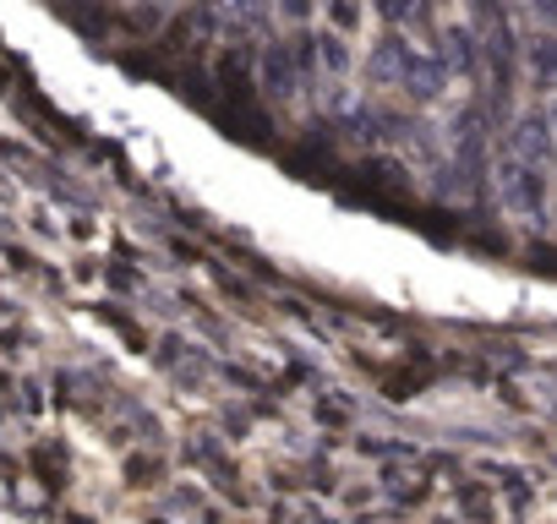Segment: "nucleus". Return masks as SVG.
I'll use <instances>...</instances> for the list:
<instances>
[{"label": "nucleus", "instance_id": "obj_11", "mask_svg": "<svg viewBox=\"0 0 557 524\" xmlns=\"http://www.w3.org/2000/svg\"><path fill=\"white\" fill-rule=\"evenodd\" d=\"M546 121H552V132H557V93L546 99Z\"/></svg>", "mask_w": 557, "mask_h": 524}, {"label": "nucleus", "instance_id": "obj_5", "mask_svg": "<svg viewBox=\"0 0 557 524\" xmlns=\"http://www.w3.org/2000/svg\"><path fill=\"white\" fill-rule=\"evenodd\" d=\"M202 12L235 39V45H251L273 28V0H202Z\"/></svg>", "mask_w": 557, "mask_h": 524}, {"label": "nucleus", "instance_id": "obj_2", "mask_svg": "<svg viewBox=\"0 0 557 524\" xmlns=\"http://www.w3.org/2000/svg\"><path fill=\"white\" fill-rule=\"evenodd\" d=\"M361 77H367L372 93H394L405 110H426V104H437L454 88V77L443 72V61L432 50L410 45V34H399V28H383L377 34V45L361 61Z\"/></svg>", "mask_w": 557, "mask_h": 524}, {"label": "nucleus", "instance_id": "obj_3", "mask_svg": "<svg viewBox=\"0 0 557 524\" xmlns=\"http://www.w3.org/2000/svg\"><path fill=\"white\" fill-rule=\"evenodd\" d=\"M257 88L268 93V99H296L301 88H307V77H301V66H296V50H290V39H268V45H257Z\"/></svg>", "mask_w": 557, "mask_h": 524}, {"label": "nucleus", "instance_id": "obj_9", "mask_svg": "<svg viewBox=\"0 0 557 524\" xmlns=\"http://www.w3.org/2000/svg\"><path fill=\"white\" fill-rule=\"evenodd\" d=\"M312 12H323V0H273V17H278V23H290V34L307 28Z\"/></svg>", "mask_w": 557, "mask_h": 524}, {"label": "nucleus", "instance_id": "obj_10", "mask_svg": "<svg viewBox=\"0 0 557 524\" xmlns=\"http://www.w3.org/2000/svg\"><path fill=\"white\" fill-rule=\"evenodd\" d=\"M530 17L541 28H557V0H530Z\"/></svg>", "mask_w": 557, "mask_h": 524}, {"label": "nucleus", "instance_id": "obj_4", "mask_svg": "<svg viewBox=\"0 0 557 524\" xmlns=\"http://www.w3.org/2000/svg\"><path fill=\"white\" fill-rule=\"evenodd\" d=\"M432 55L454 83H481V39L470 34V23H443L432 34Z\"/></svg>", "mask_w": 557, "mask_h": 524}, {"label": "nucleus", "instance_id": "obj_6", "mask_svg": "<svg viewBox=\"0 0 557 524\" xmlns=\"http://www.w3.org/2000/svg\"><path fill=\"white\" fill-rule=\"evenodd\" d=\"M519 72H524L530 93H541V99L557 93V28H535V34H524Z\"/></svg>", "mask_w": 557, "mask_h": 524}, {"label": "nucleus", "instance_id": "obj_12", "mask_svg": "<svg viewBox=\"0 0 557 524\" xmlns=\"http://www.w3.org/2000/svg\"><path fill=\"white\" fill-rule=\"evenodd\" d=\"M421 7H426V12H432V17H437V12H443V7H448V0H421Z\"/></svg>", "mask_w": 557, "mask_h": 524}, {"label": "nucleus", "instance_id": "obj_1", "mask_svg": "<svg viewBox=\"0 0 557 524\" xmlns=\"http://www.w3.org/2000/svg\"><path fill=\"white\" fill-rule=\"evenodd\" d=\"M492 191L513 219L541 224L557 197V132L546 121V104L513 110V121L492 142Z\"/></svg>", "mask_w": 557, "mask_h": 524}, {"label": "nucleus", "instance_id": "obj_8", "mask_svg": "<svg viewBox=\"0 0 557 524\" xmlns=\"http://www.w3.org/2000/svg\"><path fill=\"white\" fill-rule=\"evenodd\" d=\"M361 23H367V0H323V28H334V34L356 39V34H361Z\"/></svg>", "mask_w": 557, "mask_h": 524}, {"label": "nucleus", "instance_id": "obj_7", "mask_svg": "<svg viewBox=\"0 0 557 524\" xmlns=\"http://www.w3.org/2000/svg\"><path fill=\"white\" fill-rule=\"evenodd\" d=\"M350 66H356L350 39H345V34H334V28H318V72H323L329 83H345V77H350Z\"/></svg>", "mask_w": 557, "mask_h": 524}]
</instances>
